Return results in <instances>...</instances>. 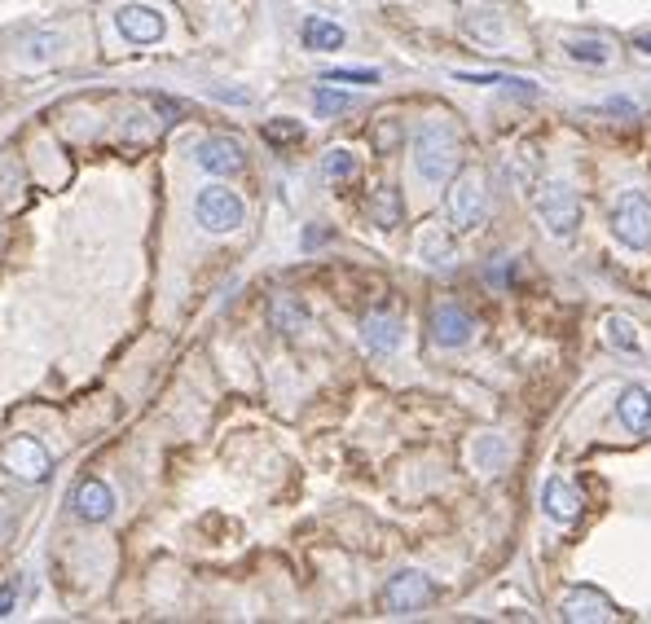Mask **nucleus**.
Instances as JSON below:
<instances>
[{
    "mask_svg": "<svg viewBox=\"0 0 651 624\" xmlns=\"http://www.w3.org/2000/svg\"><path fill=\"white\" fill-rule=\"evenodd\" d=\"M581 506H586V497H581V488H572L564 475H550L542 484V510L555 523H572L581 515Z\"/></svg>",
    "mask_w": 651,
    "mask_h": 624,
    "instance_id": "4468645a",
    "label": "nucleus"
},
{
    "mask_svg": "<svg viewBox=\"0 0 651 624\" xmlns=\"http://www.w3.org/2000/svg\"><path fill=\"white\" fill-rule=\"evenodd\" d=\"M418 251H423V260H427V264H454V242H449L440 229L423 233V242H418Z\"/></svg>",
    "mask_w": 651,
    "mask_h": 624,
    "instance_id": "a878e982",
    "label": "nucleus"
},
{
    "mask_svg": "<svg viewBox=\"0 0 651 624\" xmlns=\"http://www.w3.org/2000/svg\"><path fill=\"white\" fill-rule=\"evenodd\" d=\"M300 40H304V49H313V53H335V49H344L348 31L339 27V22H330V18H322V14H313V18H304Z\"/></svg>",
    "mask_w": 651,
    "mask_h": 624,
    "instance_id": "a211bd4d",
    "label": "nucleus"
},
{
    "mask_svg": "<svg viewBox=\"0 0 651 624\" xmlns=\"http://www.w3.org/2000/svg\"><path fill=\"white\" fill-rule=\"evenodd\" d=\"M506 462H511V444H506L502 431H480V436L471 440V466H476L480 475H502Z\"/></svg>",
    "mask_w": 651,
    "mask_h": 624,
    "instance_id": "f3484780",
    "label": "nucleus"
},
{
    "mask_svg": "<svg viewBox=\"0 0 651 624\" xmlns=\"http://www.w3.org/2000/svg\"><path fill=\"white\" fill-rule=\"evenodd\" d=\"M616 418H621L625 431L634 436H651V387L630 383L621 396H616Z\"/></svg>",
    "mask_w": 651,
    "mask_h": 624,
    "instance_id": "2eb2a0df",
    "label": "nucleus"
},
{
    "mask_svg": "<svg viewBox=\"0 0 651 624\" xmlns=\"http://www.w3.org/2000/svg\"><path fill=\"white\" fill-rule=\"evenodd\" d=\"M0 462H5V471H14L18 479H27V484H40V479H49V471H53L49 449H44L36 436L5 440V444H0Z\"/></svg>",
    "mask_w": 651,
    "mask_h": 624,
    "instance_id": "0eeeda50",
    "label": "nucleus"
},
{
    "mask_svg": "<svg viewBox=\"0 0 651 624\" xmlns=\"http://www.w3.org/2000/svg\"><path fill=\"white\" fill-rule=\"evenodd\" d=\"M603 330H608V343L616 352H638V334H634L630 317H616V312H612V317L603 321Z\"/></svg>",
    "mask_w": 651,
    "mask_h": 624,
    "instance_id": "393cba45",
    "label": "nucleus"
},
{
    "mask_svg": "<svg viewBox=\"0 0 651 624\" xmlns=\"http://www.w3.org/2000/svg\"><path fill=\"white\" fill-rule=\"evenodd\" d=\"M326 80L330 84H335V80L339 84H379V71H330Z\"/></svg>",
    "mask_w": 651,
    "mask_h": 624,
    "instance_id": "cd10ccee",
    "label": "nucleus"
},
{
    "mask_svg": "<svg viewBox=\"0 0 651 624\" xmlns=\"http://www.w3.org/2000/svg\"><path fill=\"white\" fill-rule=\"evenodd\" d=\"M533 211L550 238H572L581 225V198L568 181H542V189L533 198Z\"/></svg>",
    "mask_w": 651,
    "mask_h": 624,
    "instance_id": "7ed1b4c3",
    "label": "nucleus"
},
{
    "mask_svg": "<svg viewBox=\"0 0 651 624\" xmlns=\"http://www.w3.org/2000/svg\"><path fill=\"white\" fill-rule=\"evenodd\" d=\"M608 225H612L621 247L651 251V194H643V189H625L608 211Z\"/></svg>",
    "mask_w": 651,
    "mask_h": 624,
    "instance_id": "20e7f679",
    "label": "nucleus"
},
{
    "mask_svg": "<svg viewBox=\"0 0 651 624\" xmlns=\"http://www.w3.org/2000/svg\"><path fill=\"white\" fill-rule=\"evenodd\" d=\"M115 27L128 44H159L163 31H168V22H163V14L154 5H124L115 14Z\"/></svg>",
    "mask_w": 651,
    "mask_h": 624,
    "instance_id": "9d476101",
    "label": "nucleus"
},
{
    "mask_svg": "<svg viewBox=\"0 0 651 624\" xmlns=\"http://www.w3.org/2000/svg\"><path fill=\"white\" fill-rule=\"evenodd\" d=\"M462 163V137L449 119H427L423 128L414 132V172L418 181L427 185H449L458 176Z\"/></svg>",
    "mask_w": 651,
    "mask_h": 624,
    "instance_id": "f257e3e1",
    "label": "nucleus"
},
{
    "mask_svg": "<svg viewBox=\"0 0 651 624\" xmlns=\"http://www.w3.org/2000/svg\"><path fill=\"white\" fill-rule=\"evenodd\" d=\"M445 211H449V225L458 233H471L489 220V181H484L480 167H467V172H458L449 181Z\"/></svg>",
    "mask_w": 651,
    "mask_h": 624,
    "instance_id": "f03ea898",
    "label": "nucleus"
},
{
    "mask_svg": "<svg viewBox=\"0 0 651 624\" xmlns=\"http://www.w3.org/2000/svg\"><path fill=\"white\" fill-rule=\"evenodd\" d=\"M476 334V321L467 317L458 304H436L432 308V343L436 348H462Z\"/></svg>",
    "mask_w": 651,
    "mask_h": 624,
    "instance_id": "ddd939ff",
    "label": "nucleus"
},
{
    "mask_svg": "<svg viewBox=\"0 0 651 624\" xmlns=\"http://www.w3.org/2000/svg\"><path fill=\"white\" fill-rule=\"evenodd\" d=\"M432 598H436L432 576L418 572V567H405V572H396L392 581L383 585V611H388V616H418Z\"/></svg>",
    "mask_w": 651,
    "mask_h": 624,
    "instance_id": "423d86ee",
    "label": "nucleus"
},
{
    "mask_svg": "<svg viewBox=\"0 0 651 624\" xmlns=\"http://www.w3.org/2000/svg\"><path fill=\"white\" fill-rule=\"evenodd\" d=\"M269 317H273V326H278L282 334H300L308 326V308L295 295H278V299H273Z\"/></svg>",
    "mask_w": 651,
    "mask_h": 624,
    "instance_id": "6ab92c4d",
    "label": "nucleus"
},
{
    "mask_svg": "<svg viewBox=\"0 0 651 624\" xmlns=\"http://www.w3.org/2000/svg\"><path fill=\"white\" fill-rule=\"evenodd\" d=\"M322 176L326 181H352V176H357V154L352 150H326Z\"/></svg>",
    "mask_w": 651,
    "mask_h": 624,
    "instance_id": "b1692460",
    "label": "nucleus"
},
{
    "mask_svg": "<svg viewBox=\"0 0 651 624\" xmlns=\"http://www.w3.org/2000/svg\"><path fill=\"white\" fill-rule=\"evenodd\" d=\"M194 159L203 172H212V176H238L242 167H247V154H242V146L234 137H207V141H198V150H194Z\"/></svg>",
    "mask_w": 651,
    "mask_h": 624,
    "instance_id": "9b49d317",
    "label": "nucleus"
},
{
    "mask_svg": "<svg viewBox=\"0 0 651 624\" xmlns=\"http://www.w3.org/2000/svg\"><path fill=\"white\" fill-rule=\"evenodd\" d=\"M568 53H572L577 62H594V66H608V62H612V44H608V40H594V36L568 40Z\"/></svg>",
    "mask_w": 651,
    "mask_h": 624,
    "instance_id": "5701e85b",
    "label": "nucleus"
},
{
    "mask_svg": "<svg viewBox=\"0 0 651 624\" xmlns=\"http://www.w3.org/2000/svg\"><path fill=\"white\" fill-rule=\"evenodd\" d=\"M559 616H564L568 624H599V620H612L616 607L612 598L603 594V589L594 585H577L564 594V603H559Z\"/></svg>",
    "mask_w": 651,
    "mask_h": 624,
    "instance_id": "1a4fd4ad",
    "label": "nucleus"
},
{
    "mask_svg": "<svg viewBox=\"0 0 651 624\" xmlns=\"http://www.w3.org/2000/svg\"><path fill=\"white\" fill-rule=\"evenodd\" d=\"M370 220L379 229H396V225H401V194H396L392 185H379L370 194Z\"/></svg>",
    "mask_w": 651,
    "mask_h": 624,
    "instance_id": "aec40b11",
    "label": "nucleus"
},
{
    "mask_svg": "<svg viewBox=\"0 0 651 624\" xmlns=\"http://www.w3.org/2000/svg\"><path fill=\"white\" fill-rule=\"evenodd\" d=\"M467 31H471V36H476L480 44H489V49H502L506 36H511V31H506V22H502L498 14H476V18L467 22Z\"/></svg>",
    "mask_w": 651,
    "mask_h": 624,
    "instance_id": "412c9836",
    "label": "nucleus"
},
{
    "mask_svg": "<svg viewBox=\"0 0 651 624\" xmlns=\"http://www.w3.org/2000/svg\"><path fill=\"white\" fill-rule=\"evenodd\" d=\"M71 510H75V519H84V523H106L115 515V488H110L106 479H80V488H75V497H71Z\"/></svg>",
    "mask_w": 651,
    "mask_h": 624,
    "instance_id": "f8f14e48",
    "label": "nucleus"
},
{
    "mask_svg": "<svg viewBox=\"0 0 651 624\" xmlns=\"http://www.w3.org/2000/svg\"><path fill=\"white\" fill-rule=\"evenodd\" d=\"M66 53H71V31H66L62 22H44V27H36L27 36V44H22V66L44 71V66L66 62Z\"/></svg>",
    "mask_w": 651,
    "mask_h": 624,
    "instance_id": "6e6552de",
    "label": "nucleus"
},
{
    "mask_svg": "<svg viewBox=\"0 0 651 624\" xmlns=\"http://www.w3.org/2000/svg\"><path fill=\"white\" fill-rule=\"evenodd\" d=\"M361 348L374 356H392L401 348V317H392V312H370V317L361 321Z\"/></svg>",
    "mask_w": 651,
    "mask_h": 624,
    "instance_id": "dca6fc26",
    "label": "nucleus"
},
{
    "mask_svg": "<svg viewBox=\"0 0 651 624\" xmlns=\"http://www.w3.org/2000/svg\"><path fill=\"white\" fill-rule=\"evenodd\" d=\"M194 220L207 233H234L242 220H247V203H242L229 185H207V189H198V198H194Z\"/></svg>",
    "mask_w": 651,
    "mask_h": 624,
    "instance_id": "39448f33",
    "label": "nucleus"
},
{
    "mask_svg": "<svg viewBox=\"0 0 651 624\" xmlns=\"http://www.w3.org/2000/svg\"><path fill=\"white\" fill-rule=\"evenodd\" d=\"M634 49L643 53V58H651V31H638V36H634Z\"/></svg>",
    "mask_w": 651,
    "mask_h": 624,
    "instance_id": "c756f323",
    "label": "nucleus"
},
{
    "mask_svg": "<svg viewBox=\"0 0 651 624\" xmlns=\"http://www.w3.org/2000/svg\"><path fill=\"white\" fill-rule=\"evenodd\" d=\"M313 106H317V115H344V110L357 106V97L352 93H339V88H330V84H317V93H313Z\"/></svg>",
    "mask_w": 651,
    "mask_h": 624,
    "instance_id": "4be33fe9",
    "label": "nucleus"
},
{
    "mask_svg": "<svg viewBox=\"0 0 651 624\" xmlns=\"http://www.w3.org/2000/svg\"><path fill=\"white\" fill-rule=\"evenodd\" d=\"M264 137H269V141H300L304 128L291 124V119H273V124H264Z\"/></svg>",
    "mask_w": 651,
    "mask_h": 624,
    "instance_id": "bb28decb",
    "label": "nucleus"
},
{
    "mask_svg": "<svg viewBox=\"0 0 651 624\" xmlns=\"http://www.w3.org/2000/svg\"><path fill=\"white\" fill-rule=\"evenodd\" d=\"M14 603H18V581H5L0 585V616H14Z\"/></svg>",
    "mask_w": 651,
    "mask_h": 624,
    "instance_id": "c85d7f7f",
    "label": "nucleus"
}]
</instances>
